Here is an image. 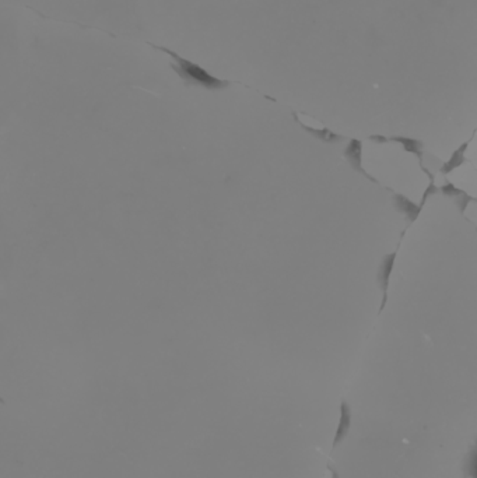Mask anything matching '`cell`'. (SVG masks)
<instances>
[{"instance_id": "cell-5", "label": "cell", "mask_w": 477, "mask_h": 478, "mask_svg": "<svg viewBox=\"0 0 477 478\" xmlns=\"http://www.w3.org/2000/svg\"><path fill=\"white\" fill-rule=\"evenodd\" d=\"M464 159L471 162L477 169V127L475 133L472 135V137L469 139V142L465 146Z\"/></svg>"}, {"instance_id": "cell-6", "label": "cell", "mask_w": 477, "mask_h": 478, "mask_svg": "<svg viewBox=\"0 0 477 478\" xmlns=\"http://www.w3.org/2000/svg\"><path fill=\"white\" fill-rule=\"evenodd\" d=\"M462 214L473 227L477 228V200L471 199L462 209Z\"/></svg>"}, {"instance_id": "cell-3", "label": "cell", "mask_w": 477, "mask_h": 478, "mask_svg": "<svg viewBox=\"0 0 477 478\" xmlns=\"http://www.w3.org/2000/svg\"><path fill=\"white\" fill-rule=\"evenodd\" d=\"M447 173L451 186L469 199L477 200V169L471 162L464 161Z\"/></svg>"}, {"instance_id": "cell-1", "label": "cell", "mask_w": 477, "mask_h": 478, "mask_svg": "<svg viewBox=\"0 0 477 478\" xmlns=\"http://www.w3.org/2000/svg\"><path fill=\"white\" fill-rule=\"evenodd\" d=\"M361 171L383 189L400 195L416 207L425 200L431 179L420 157L396 140L367 139L360 146Z\"/></svg>"}, {"instance_id": "cell-2", "label": "cell", "mask_w": 477, "mask_h": 478, "mask_svg": "<svg viewBox=\"0 0 477 478\" xmlns=\"http://www.w3.org/2000/svg\"><path fill=\"white\" fill-rule=\"evenodd\" d=\"M147 44L159 52L168 55L172 59V62L169 63L171 69L176 73V76L186 86H198V87H202V89L209 90V91H218V90H225L232 84V81L223 80V79H218V77L213 76L201 64H198V63H195L189 59L182 57L181 55L174 52L172 50H169L167 47H159V45H155L152 42H147Z\"/></svg>"}, {"instance_id": "cell-4", "label": "cell", "mask_w": 477, "mask_h": 478, "mask_svg": "<svg viewBox=\"0 0 477 478\" xmlns=\"http://www.w3.org/2000/svg\"><path fill=\"white\" fill-rule=\"evenodd\" d=\"M420 161H422V165H423L425 171H427V173H430L431 176L435 175L439 171H444L445 162L439 159V157H437V156H434V154H431L428 152H422Z\"/></svg>"}, {"instance_id": "cell-7", "label": "cell", "mask_w": 477, "mask_h": 478, "mask_svg": "<svg viewBox=\"0 0 477 478\" xmlns=\"http://www.w3.org/2000/svg\"><path fill=\"white\" fill-rule=\"evenodd\" d=\"M431 185L435 188V189H445L448 185H449V181H448V173L444 172V171H439L437 172L435 175L431 176Z\"/></svg>"}, {"instance_id": "cell-8", "label": "cell", "mask_w": 477, "mask_h": 478, "mask_svg": "<svg viewBox=\"0 0 477 478\" xmlns=\"http://www.w3.org/2000/svg\"><path fill=\"white\" fill-rule=\"evenodd\" d=\"M325 478H333V474L330 472H327V474H326V477Z\"/></svg>"}]
</instances>
